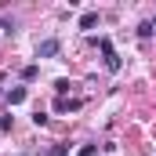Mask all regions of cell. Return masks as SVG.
Returning <instances> with one entry per match:
<instances>
[{
	"label": "cell",
	"instance_id": "cell-1",
	"mask_svg": "<svg viewBox=\"0 0 156 156\" xmlns=\"http://www.w3.org/2000/svg\"><path fill=\"white\" fill-rule=\"evenodd\" d=\"M98 47H102V55H105V69H109V73H120L123 62H120V55L113 51V40H109V37H98Z\"/></svg>",
	"mask_w": 156,
	"mask_h": 156
},
{
	"label": "cell",
	"instance_id": "cell-2",
	"mask_svg": "<svg viewBox=\"0 0 156 156\" xmlns=\"http://www.w3.org/2000/svg\"><path fill=\"white\" fill-rule=\"evenodd\" d=\"M58 55H62V44H58L55 37H51V40H40V44H37V58H58Z\"/></svg>",
	"mask_w": 156,
	"mask_h": 156
},
{
	"label": "cell",
	"instance_id": "cell-3",
	"mask_svg": "<svg viewBox=\"0 0 156 156\" xmlns=\"http://www.w3.org/2000/svg\"><path fill=\"white\" fill-rule=\"evenodd\" d=\"M55 109H58V113H76V109H80V98H58Z\"/></svg>",
	"mask_w": 156,
	"mask_h": 156
},
{
	"label": "cell",
	"instance_id": "cell-4",
	"mask_svg": "<svg viewBox=\"0 0 156 156\" xmlns=\"http://www.w3.org/2000/svg\"><path fill=\"white\" fill-rule=\"evenodd\" d=\"M26 94H29L26 87H11V91H7L4 98H7V105H18V102H26Z\"/></svg>",
	"mask_w": 156,
	"mask_h": 156
},
{
	"label": "cell",
	"instance_id": "cell-5",
	"mask_svg": "<svg viewBox=\"0 0 156 156\" xmlns=\"http://www.w3.org/2000/svg\"><path fill=\"white\" fill-rule=\"evenodd\" d=\"M98 26V11H83L80 15V29H94Z\"/></svg>",
	"mask_w": 156,
	"mask_h": 156
},
{
	"label": "cell",
	"instance_id": "cell-6",
	"mask_svg": "<svg viewBox=\"0 0 156 156\" xmlns=\"http://www.w3.org/2000/svg\"><path fill=\"white\" fill-rule=\"evenodd\" d=\"M37 73H40V66H26V69H22V80L29 83V80H37Z\"/></svg>",
	"mask_w": 156,
	"mask_h": 156
},
{
	"label": "cell",
	"instance_id": "cell-7",
	"mask_svg": "<svg viewBox=\"0 0 156 156\" xmlns=\"http://www.w3.org/2000/svg\"><path fill=\"white\" fill-rule=\"evenodd\" d=\"M47 156H69V145H62V142H58V145H51V149H47Z\"/></svg>",
	"mask_w": 156,
	"mask_h": 156
},
{
	"label": "cell",
	"instance_id": "cell-8",
	"mask_svg": "<svg viewBox=\"0 0 156 156\" xmlns=\"http://www.w3.org/2000/svg\"><path fill=\"white\" fill-rule=\"evenodd\" d=\"M138 37H142V40L153 37V22H142V26H138Z\"/></svg>",
	"mask_w": 156,
	"mask_h": 156
},
{
	"label": "cell",
	"instance_id": "cell-9",
	"mask_svg": "<svg viewBox=\"0 0 156 156\" xmlns=\"http://www.w3.org/2000/svg\"><path fill=\"white\" fill-rule=\"evenodd\" d=\"M69 87H73V83H69V80H55V91H58V98H62V94H66V91H69Z\"/></svg>",
	"mask_w": 156,
	"mask_h": 156
},
{
	"label": "cell",
	"instance_id": "cell-10",
	"mask_svg": "<svg viewBox=\"0 0 156 156\" xmlns=\"http://www.w3.org/2000/svg\"><path fill=\"white\" fill-rule=\"evenodd\" d=\"M33 123H37V127H47V113H40V109H37V113H33Z\"/></svg>",
	"mask_w": 156,
	"mask_h": 156
},
{
	"label": "cell",
	"instance_id": "cell-11",
	"mask_svg": "<svg viewBox=\"0 0 156 156\" xmlns=\"http://www.w3.org/2000/svg\"><path fill=\"white\" fill-rule=\"evenodd\" d=\"M0 29H4L7 37H11V33H15V18H4V22H0Z\"/></svg>",
	"mask_w": 156,
	"mask_h": 156
},
{
	"label": "cell",
	"instance_id": "cell-12",
	"mask_svg": "<svg viewBox=\"0 0 156 156\" xmlns=\"http://www.w3.org/2000/svg\"><path fill=\"white\" fill-rule=\"evenodd\" d=\"M15 127V116H0V131H11Z\"/></svg>",
	"mask_w": 156,
	"mask_h": 156
},
{
	"label": "cell",
	"instance_id": "cell-13",
	"mask_svg": "<svg viewBox=\"0 0 156 156\" xmlns=\"http://www.w3.org/2000/svg\"><path fill=\"white\" fill-rule=\"evenodd\" d=\"M98 153V145H91V142H87V145H80V156H94Z\"/></svg>",
	"mask_w": 156,
	"mask_h": 156
}]
</instances>
